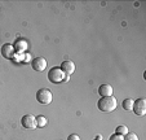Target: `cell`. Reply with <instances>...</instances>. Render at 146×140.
I'll return each instance as SVG.
<instances>
[{"mask_svg":"<svg viewBox=\"0 0 146 140\" xmlns=\"http://www.w3.org/2000/svg\"><path fill=\"white\" fill-rule=\"evenodd\" d=\"M109 140H124V136H121L119 134H114V135H111Z\"/></svg>","mask_w":146,"mask_h":140,"instance_id":"obj_14","label":"cell"},{"mask_svg":"<svg viewBox=\"0 0 146 140\" xmlns=\"http://www.w3.org/2000/svg\"><path fill=\"white\" fill-rule=\"evenodd\" d=\"M67 140H80V137L78 136L76 134H71V135H69V137H67Z\"/></svg>","mask_w":146,"mask_h":140,"instance_id":"obj_15","label":"cell"},{"mask_svg":"<svg viewBox=\"0 0 146 140\" xmlns=\"http://www.w3.org/2000/svg\"><path fill=\"white\" fill-rule=\"evenodd\" d=\"M98 93L101 97L113 96V87L110 84H101L98 88Z\"/></svg>","mask_w":146,"mask_h":140,"instance_id":"obj_9","label":"cell"},{"mask_svg":"<svg viewBox=\"0 0 146 140\" xmlns=\"http://www.w3.org/2000/svg\"><path fill=\"white\" fill-rule=\"evenodd\" d=\"M21 125L26 130H35L36 129V117L31 114H26L21 118Z\"/></svg>","mask_w":146,"mask_h":140,"instance_id":"obj_5","label":"cell"},{"mask_svg":"<svg viewBox=\"0 0 146 140\" xmlns=\"http://www.w3.org/2000/svg\"><path fill=\"white\" fill-rule=\"evenodd\" d=\"M61 70H62V72L65 73V74L66 75H71L72 73L75 72V64L72 62V61H64V62L61 64Z\"/></svg>","mask_w":146,"mask_h":140,"instance_id":"obj_8","label":"cell"},{"mask_svg":"<svg viewBox=\"0 0 146 140\" xmlns=\"http://www.w3.org/2000/svg\"><path fill=\"white\" fill-rule=\"evenodd\" d=\"M93 140H102V136H101V135H97V137H96V139H93Z\"/></svg>","mask_w":146,"mask_h":140,"instance_id":"obj_16","label":"cell"},{"mask_svg":"<svg viewBox=\"0 0 146 140\" xmlns=\"http://www.w3.org/2000/svg\"><path fill=\"white\" fill-rule=\"evenodd\" d=\"M97 108L104 113H110L116 109V99L114 96L101 97L97 101Z\"/></svg>","mask_w":146,"mask_h":140,"instance_id":"obj_1","label":"cell"},{"mask_svg":"<svg viewBox=\"0 0 146 140\" xmlns=\"http://www.w3.org/2000/svg\"><path fill=\"white\" fill-rule=\"evenodd\" d=\"M133 113L138 117H142L146 114V100L145 99H137L133 102V108H132Z\"/></svg>","mask_w":146,"mask_h":140,"instance_id":"obj_4","label":"cell"},{"mask_svg":"<svg viewBox=\"0 0 146 140\" xmlns=\"http://www.w3.org/2000/svg\"><path fill=\"white\" fill-rule=\"evenodd\" d=\"M128 127L127 126H118L115 129V134H119V135H121V136H124L125 134H128Z\"/></svg>","mask_w":146,"mask_h":140,"instance_id":"obj_12","label":"cell"},{"mask_svg":"<svg viewBox=\"0 0 146 140\" xmlns=\"http://www.w3.org/2000/svg\"><path fill=\"white\" fill-rule=\"evenodd\" d=\"M1 56L7 60H12L14 57V46H12L11 43H7L1 47Z\"/></svg>","mask_w":146,"mask_h":140,"instance_id":"obj_7","label":"cell"},{"mask_svg":"<svg viewBox=\"0 0 146 140\" xmlns=\"http://www.w3.org/2000/svg\"><path fill=\"white\" fill-rule=\"evenodd\" d=\"M48 123L47 118H45L44 115H39V117H36V127H40V129H43V127H45Z\"/></svg>","mask_w":146,"mask_h":140,"instance_id":"obj_10","label":"cell"},{"mask_svg":"<svg viewBox=\"0 0 146 140\" xmlns=\"http://www.w3.org/2000/svg\"><path fill=\"white\" fill-rule=\"evenodd\" d=\"M36 100H38V102L41 105H48L52 102L53 95L48 88H40V90L36 92Z\"/></svg>","mask_w":146,"mask_h":140,"instance_id":"obj_3","label":"cell"},{"mask_svg":"<svg viewBox=\"0 0 146 140\" xmlns=\"http://www.w3.org/2000/svg\"><path fill=\"white\" fill-rule=\"evenodd\" d=\"M65 77H66V74L61 70L60 66H54V68H52L49 72H48V80H49L50 83H61V82H64Z\"/></svg>","mask_w":146,"mask_h":140,"instance_id":"obj_2","label":"cell"},{"mask_svg":"<svg viewBox=\"0 0 146 140\" xmlns=\"http://www.w3.org/2000/svg\"><path fill=\"white\" fill-rule=\"evenodd\" d=\"M124 140H138V136L135 132H128L124 135Z\"/></svg>","mask_w":146,"mask_h":140,"instance_id":"obj_13","label":"cell"},{"mask_svg":"<svg viewBox=\"0 0 146 140\" xmlns=\"http://www.w3.org/2000/svg\"><path fill=\"white\" fill-rule=\"evenodd\" d=\"M31 68L35 72H44L47 68V60L44 57H35L31 61Z\"/></svg>","mask_w":146,"mask_h":140,"instance_id":"obj_6","label":"cell"},{"mask_svg":"<svg viewBox=\"0 0 146 140\" xmlns=\"http://www.w3.org/2000/svg\"><path fill=\"white\" fill-rule=\"evenodd\" d=\"M133 102H135V100L133 99H125L123 102H121V107H123L124 110H132Z\"/></svg>","mask_w":146,"mask_h":140,"instance_id":"obj_11","label":"cell"}]
</instances>
